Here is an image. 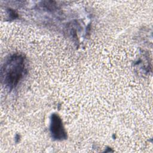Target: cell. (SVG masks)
Instances as JSON below:
<instances>
[{
  "label": "cell",
  "instance_id": "1",
  "mask_svg": "<svg viewBox=\"0 0 153 153\" xmlns=\"http://www.w3.org/2000/svg\"><path fill=\"white\" fill-rule=\"evenodd\" d=\"M25 72V59L21 55H13L4 63L1 75L4 84L10 89L15 87Z\"/></svg>",
  "mask_w": 153,
  "mask_h": 153
},
{
  "label": "cell",
  "instance_id": "2",
  "mask_svg": "<svg viewBox=\"0 0 153 153\" xmlns=\"http://www.w3.org/2000/svg\"><path fill=\"white\" fill-rule=\"evenodd\" d=\"M50 131L52 137L55 139L62 140L66 138V134L63 128L62 121L57 115L53 114L51 116Z\"/></svg>",
  "mask_w": 153,
  "mask_h": 153
}]
</instances>
